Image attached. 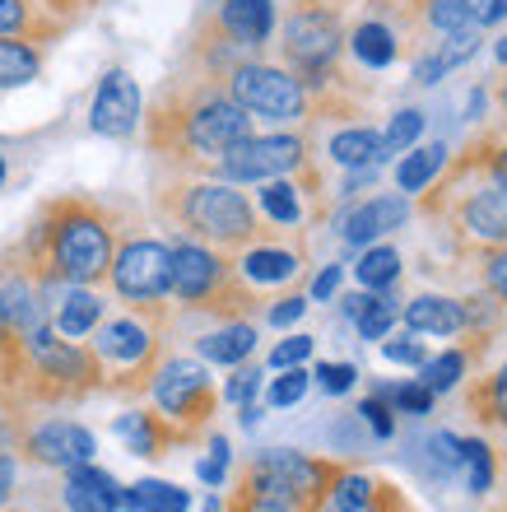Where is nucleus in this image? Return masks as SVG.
Wrapping results in <instances>:
<instances>
[{"label": "nucleus", "instance_id": "1", "mask_svg": "<svg viewBox=\"0 0 507 512\" xmlns=\"http://www.w3.org/2000/svg\"><path fill=\"white\" fill-rule=\"evenodd\" d=\"M145 149L168 173H205L228 149L256 131L252 112L224 89V80H205L196 70L177 66L163 80L159 98L140 117Z\"/></svg>", "mask_w": 507, "mask_h": 512}, {"label": "nucleus", "instance_id": "2", "mask_svg": "<svg viewBox=\"0 0 507 512\" xmlns=\"http://www.w3.org/2000/svg\"><path fill=\"white\" fill-rule=\"evenodd\" d=\"M121 224H126V215L117 205L84 196V191H66V196H52L42 205L38 219L28 224V233L14 243V252L24 256V266L38 275L47 312H52V303L61 298L66 284L103 289Z\"/></svg>", "mask_w": 507, "mask_h": 512}, {"label": "nucleus", "instance_id": "3", "mask_svg": "<svg viewBox=\"0 0 507 512\" xmlns=\"http://www.w3.org/2000/svg\"><path fill=\"white\" fill-rule=\"evenodd\" d=\"M154 215L168 224V233L201 238V243L219 247V252H242L247 243H256L266 233L247 191L205 173H173L168 182H159Z\"/></svg>", "mask_w": 507, "mask_h": 512}, {"label": "nucleus", "instance_id": "4", "mask_svg": "<svg viewBox=\"0 0 507 512\" xmlns=\"http://www.w3.org/2000/svg\"><path fill=\"white\" fill-rule=\"evenodd\" d=\"M173 322V303H121V312H107L89 336V350L103 373V391L121 401H140L149 391V378L168 359Z\"/></svg>", "mask_w": 507, "mask_h": 512}, {"label": "nucleus", "instance_id": "5", "mask_svg": "<svg viewBox=\"0 0 507 512\" xmlns=\"http://www.w3.org/2000/svg\"><path fill=\"white\" fill-rule=\"evenodd\" d=\"M414 210L424 219H433L447 243L456 247V256H475L489 247H507V187L494 177L475 173L461 154L447 159L442 177L424 196H414Z\"/></svg>", "mask_w": 507, "mask_h": 512}, {"label": "nucleus", "instance_id": "6", "mask_svg": "<svg viewBox=\"0 0 507 512\" xmlns=\"http://www.w3.org/2000/svg\"><path fill=\"white\" fill-rule=\"evenodd\" d=\"M103 391V373L89 350V340L56 336L52 322L19 336V373H14L5 410H33V405H75Z\"/></svg>", "mask_w": 507, "mask_h": 512}, {"label": "nucleus", "instance_id": "7", "mask_svg": "<svg viewBox=\"0 0 507 512\" xmlns=\"http://www.w3.org/2000/svg\"><path fill=\"white\" fill-rule=\"evenodd\" d=\"M168 247H173V284H168L173 312L210 317V322H238V317H256L266 308V298L238 280L233 252H219V247L187 238V233H168Z\"/></svg>", "mask_w": 507, "mask_h": 512}, {"label": "nucleus", "instance_id": "8", "mask_svg": "<svg viewBox=\"0 0 507 512\" xmlns=\"http://www.w3.org/2000/svg\"><path fill=\"white\" fill-rule=\"evenodd\" d=\"M424 0H359V14L345 24V61L359 75L414 61L428 47Z\"/></svg>", "mask_w": 507, "mask_h": 512}, {"label": "nucleus", "instance_id": "9", "mask_svg": "<svg viewBox=\"0 0 507 512\" xmlns=\"http://www.w3.org/2000/svg\"><path fill=\"white\" fill-rule=\"evenodd\" d=\"M145 401H149V410H159L173 424L182 447L201 443L205 429L219 415V405H224L219 401V387L210 378V364L196 359V354H168L159 364V373L149 378Z\"/></svg>", "mask_w": 507, "mask_h": 512}, {"label": "nucleus", "instance_id": "10", "mask_svg": "<svg viewBox=\"0 0 507 512\" xmlns=\"http://www.w3.org/2000/svg\"><path fill=\"white\" fill-rule=\"evenodd\" d=\"M317 140L307 126H275L266 135H247L238 145L228 149L224 159L210 168V177H224L233 187H256L266 177H294L317 168Z\"/></svg>", "mask_w": 507, "mask_h": 512}, {"label": "nucleus", "instance_id": "11", "mask_svg": "<svg viewBox=\"0 0 507 512\" xmlns=\"http://www.w3.org/2000/svg\"><path fill=\"white\" fill-rule=\"evenodd\" d=\"M224 89L252 112V122H270V126L317 122L312 117V94L303 89V80H298L294 70H284L280 61H266V56L238 61L224 75Z\"/></svg>", "mask_w": 507, "mask_h": 512}, {"label": "nucleus", "instance_id": "12", "mask_svg": "<svg viewBox=\"0 0 507 512\" xmlns=\"http://www.w3.org/2000/svg\"><path fill=\"white\" fill-rule=\"evenodd\" d=\"M340 466H345V461L312 457V452H298V447H261V452H252V457L242 461L238 485L317 512V503L326 499V489H331Z\"/></svg>", "mask_w": 507, "mask_h": 512}, {"label": "nucleus", "instance_id": "13", "mask_svg": "<svg viewBox=\"0 0 507 512\" xmlns=\"http://www.w3.org/2000/svg\"><path fill=\"white\" fill-rule=\"evenodd\" d=\"M173 284V247L145 224H121L117 252L107 266V294L117 303H168Z\"/></svg>", "mask_w": 507, "mask_h": 512}, {"label": "nucleus", "instance_id": "14", "mask_svg": "<svg viewBox=\"0 0 507 512\" xmlns=\"http://www.w3.org/2000/svg\"><path fill=\"white\" fill-rule=\"evenodd\" d=\"M307 261H312V247H307V233H280V229H266L256 243H247L242 252H233V270L238 280L270 298L280 289H294L298 280L307 275Z\"/></svg>", "mask_w": 507, "mask_h": 512}, {"label": "nucleus", "instance_id": "15", "mask_svg": "<svg viewBox=\"0 0 507 512\" xmlns=\"http://www.w3.org/2000/svg\"><path fill=\"white\" fill-rule=\"evenodd\" d=\"M14 457H24L28 466H42V471H70V466L98 457V433L66 415H47V419L19 415Z\"/></svg>", "mask_w": 507, "mask_h": 512}, {"label": "nucleus", "instance_id": "16", "mask_svg": "<svg viewBox=\"0 0 507 512\" xmlns=\"http://www.w3.org/2000/svg\"><path fill=\"white\" fill-rule=\"evenodd\" d=\"M414 215V201L401 196V191H377V196H359V201L331 210L335 238L349 247V252H363V247L382 243L396 229H405Z\"/></svg>", "mask_w": 507, "mask_h": 512}, {"label": "nucleus", "instance_id": "17", "mask_svg": "<svg viewBox=\"0 0 507 512\" xmlns=\"http://www.w3.org/2000/svg\"><path fill=\"white\" fill-rule=\"evenodd\" d=\"M140 117H145V98H140L135 75L126 66L103 70L94 103H89V131L103 140H131L140 131Z\"/></svg>", "mask_w": 507, "mask_h": 512}, {"label": "nucleus", "instance_id": "18", "mask_svg": "<svg viewBox=\"0 0 507 512\" xmlns=\"http://www.w3.org/2000/svg\"><path fill=\"white\" fill-rule=\"evenodd\" d=\"M219 33H224L238 52L261 56L275 42V24H280V0H214L205 10Z\"/></svg>", "mask_w": 507, "mask_h": 512}, {"label": "nucleus", "instance_id": "19", "mask_svg": "<svg viewBox=\"0 0 507 512\" xmlns=\"http://www.w3.org/2000/svg\"><path fill=\"white\" fill-rule=\"evenodd\" d=\"M0 317L10 326L14 336H28L47 326V298H42V284L38 275L24 266V256L14 252H0Z\"/></svg>", "mask_w": 507, "mask_h": 512}, {"label": "nucleus", "instance_id": "20", "mask_svg": "<svg viewBox=\"0 0 507 512\" xmlns=\"http://www.w3.org/2000/svg\"><path fill=\"white\" fill-rule=\"evenodd\" d=\"M317 512H419L410 503V494L387 480H377L368 471H354V466H340L326 489V499L317 503Z\"/></svg>", "mask_w": 507, "mask_h": 512}, {"label": "nucleus", "instance_id": "21", "mask_svg": "<svg viewBox=\"0 0 507 512\" xmlns=\"http://www.w3.org/2000/svg\"><path fill=\"white\" fill-rule=\"evenodd\" d=\"M112 438H117L131 457H145V461H159V457H168L173 447H182L177 429L159 410H149V405H131V410L112 415Z\"/></svg>", "mask_w": 507, "mask_h": 512}, {"label": "nucleus", "instance_id": "22", "mask_svg": "<svg viewBox=\"0 0 507 512\" xmlns=\"http://www.w3.org/2000/svg\"><path fill=\"white\" fill-rule=\"evenodd\" d=\"M401 284H391V289H354V294L340 298V312H345V322L354 326V336L377 345V340H387L401 322Z\"/></svg>", "mask_w": 507, "mask_h": 512}, {"label": "nucleus", "instance_id": "23", "mask_svg": "<svg viewBox=\"0 0 507 512\" xmlns=\"http://www.w3.org/2000/svg\"><path fill=\"white\" fill-rule=\"evenodd\" d=\"M401 322H405V331H414V336H433V340L466 336V308H461V298L456 294H433V289L405 298Z\"/></svg>", "mask_w": 507, "mask_h": 512}, {"label": "nucleus", "instance_id": "24", "mask_svg": "<svg viewBox=\"0 0 507 512\" xmlns=\"http://www.w3.org/2000/svg\"><path fill=\"white\" fill-rule=\"evenodd\" d=\"M103 317H107V294L103 289H89V284H66L61 298L52 303V312H47L52 331L66 340H89Z\"/></svg>", "mask_w": 507, "mask_h": 512}, {"label": "nucleus", "instance_id": "25", "mask_svg": "<svg viewBox=\"0 0 507 512\" xmlns=\"http://www.w3.org/2000/svg\"><path fill=\"white\" fill-rule=\"evenodd\" d=\"M326 163H335L340 173L349 168H387L391 154L382 145V131L368 122H345L335 126L331 140H326Z\"/></svg>", "mask_w": 507, "mask_h": 512}, {"label": "nucleus", "instance_id": "26", "mask_svg": "<svg viewBox=\"0 0 507 512\" xmlns=\"http://www.w3.org/2000/svg\"><path fill=\"white\" fill-rule=\"evenodd\" d=\"M480 47H484L480 28H466V33H442V42H433V52L414 56L410 80L419 84V89H433V84H442L452 70H461L466 61H475V52H480Z\"/></svg>", "mask_w": 507, "mask_h": 512}, {"label": "nucleus", "instance_id": "27", "mask_svg": "<svg viewBox=\"0 0 507 512\" xmlns=\"http://www.w3.org/2000/svg\"><path fill=\"white\" fill-rule=\"evenodd\" d=\"M484 340H466V345H452V350H438V354H428L424 364H419V382H424L433 396H447V391H456L461 382L480 368L484 359Z\"/></svg>", "mask_w": 507, "mask_h": 512}, {"label": "nucleus", "instance_id": "28", "mask_svg": "<svg viewBox=\"0 0 507 512\" xmlns=\"http://www.w3.org/2000/svg\"><path fill=\"white\" fill-rule=\"evenodd\" d=\"M447 159H452V149L442 145V140H428V145H410L396 159V168H391V182H396V191L401 196H424L433 182L442 177V168H447Z\"/></svg>", "mask_w": 507, "mask_h": 512}, {"label": "nucleus", "instance_id": "29", "mask_svg": "<svg viewBox=\"0 0 507 512\" xmlns=\"http://www.w3.org/2000/svg\"><path fill=\"white\" fill-rule=\"evenodd\" d=\"M466 410L480 419L484 429L507 438V359L489 373H470L466 378Z\"/></svg>", "mask_w": 507, "mask_h": 512}, {"label": "nucleus", "instance_id": "30", "mask_svg": "<svg viewBox=\"0 0 507 512\" xmlns=\"http://www.w3.org/2000/svg\"><path fill=\"white\" fill-rule=\"evenodd\" d=\"M256 350V322L252 317H238V322H219L214 331L196 336V359L205 364H219V368H233V364H247Z\"/></svg>", "mask_w": 507, "mask_h": 512}, {"label": "nucleus", "instance_id": "31", "mask_svg": "<svg viewBox=\"0 0 507 512\" xmlns=\"http://www.w3.org/2000/svg\"><path fill=\"white\" fill-rule=\"evenodd\" d=\"M66 33L61 19H52L47 10H38L33 0H0V38H33V42H56Z\"/></svg>", "mask_w": 507, "mask_h": 512}, {"label": "nucleus", "instance_id": "32", "mask_svg": "<svg viewBox=\"0 0 507 512\" xmlns=\"http://www.w3.org/2000/svg\"><path fill=\"white\" fill-rule=\"evenodd\" d=\"M47 66V47L33 38H0V94L33 84Z\"/></svg>", "mask_w": 507, "mask_h": 512}, {"label": "nucleus", "instance_id": "33", "mask_svg": "<svg viewBox=\"0 0 507 512\" xmlns=\"http://www.w3.org/2000/svg\"><path fill=\"white\" fill-rule=\"evenodd\" d=\"M461 159H466L475 173L494 177V182L507 187V117H498V122H489L484 131L470 135L466 149H461Z\"/></svg>", "mask_w": 507, "mask_h": 512}, {"label": "nucleus", "instance_id": "34", "mask_svg": "<svg viewBox=\"0 0 507 512\" xmlns=\"http://www.w3.org/2000/svg\"><path fill=\"white\" fill-rule=\"evenodd\" d=\"M405 275V261L401 252H396V243H373L363 247L359 261H354V280H359V289H391V284H401Z\"/></svg>", "mask_w": 507, "mask_h": 512}, {"label": "nucleus", "instance_id": "35", "mask_svg": "<svg viewBox=\"0 0 507 512\" xmlns=\"http://www.w3.org/2000/svg\"><path fill=\"white\" fill-rule=\"evenodd\" d=\"M498 471L503 466H498V452L489 447V438H461V480H466V489L475 499L494 494Z\"/></svg>", "mask_w": 507, "mask_h": 512}, {"label": "nucleus", "instance_id": "36", "mask_svg": "<svg viewBox=\"0 0 507 512\" xmlns=\"http://www.w3.org/2000/svg\"><path fill=\"white\" fill-rule=\"evenodd\" d=\"M424 471L433 485H456L461 480V433L433 429L424 443Z\"/></svg>", "mask_w": 507, "mask_h": 512}, {"label": "nucleus", "instance_id": "37", "mask_svg": "<svg viewBox=\"0 0 507 512\" xmlns=\"http://www.w3.org/2000/svg\"><path fill=\"white\" fill-rule=\"evenodd\" d=\"M461 261L470 266V275H475V284H480L484 294L507 308V247H489V252L461 256Z\"/></svg>", "mask_w": 507, "mask_h": 512}, {"label": "nucleus", "instance_id": "38", "mask_svg": "<svg viewBox=\"0 0 507 512\" xmlns=\"http://www.w3.org/2000/svg\"><path fill=\"white\" fill-rule=\"evenodd\" d=\"M373 396H382V401L396 410V415H433V405H438V396L424 387V382H373Z\"/></svg>", "mask_w": 507, "mask_h": 512}, {"label": "nucleus", "instance_id": "39", "mask_svg": "<svg viewBox=\"0 0 507 512\" xmlns=\"http://www.w3.org/2000/svg\"><path fill=\"white\" fill-rule=\"evenodd\" d=\"M424 24L428 33H466L475 24V0H424Z\"/></svg>", "mask_w": 507, "mask_h": 512}, {"label": "nucleus", "instance_id": "40", "mask_svg": "<svg viewBox=\"0 0 507 512\" xmlns=\"http://www.w3.org/2000/svg\"><path fill=\"white\" fill-rule=\"evenodd\" d=\"M135 503L140 512H191V489L173 480H135Z\"/></svg>", "mask_w": 507, "mask_h": 512}, {"label": "nucleus", "instance_id": "41", "mask_svg": "<svg viewBox=\"0 0 507 512\" xmlns=\"http://www.w3.org/2000/svg\"><path fill=\"white\" fill-rule=\"evenodd\" d=\"M312 391V373H307V364L298 368H280V378H270L266 387H261V405L266 410H289V405H298Z\"/></svg>", "mask_w": 507, "mask_h": 512}, {"label": "nucleus", "instance_id": "42", "mask_svg": "<svg viewBox=\"0 0 507 512\" xmlns=\"http://www.w3.org/2000/svg\"><path fill=\"white\" fill-rule=\"evenodd\" d=\"M428 131V117L424 108H401L391 112V122L382 126V145H387V154H405L410 145H419Z\"/></svg>", "mask_w": 507, "mask_h": 512}, {"label": "nucleus", "instance_id": "43", "mask_svg": "<svg viewBox=\"0 0 507 512\" xmlns=\"http://www.w3.org/2000/svg\"><path fill=\"white\" fill-rule=\"evenodd\" d=\"M261 387H266V368H256L252 359H247V364H233V368H228L224 387H219V401L238 410V405H252L256 396H261Z\"/></svg>", "mask_w": 507, "mask_h": 512}, {"label": "nucleus", "instance_id": "44", "mask_svg": "<svg viewBox=\"0 0 507 512\" xmlns=\"http://www.w3.org/2000/svg\"><path fill=\"white\" fill-rule=\"evenodd\" d=\"M377 354H382L387 364H396V368H414V373H419V364L428 359V345H424V336H414V331H401V336L377 340Z\"/></svg>", "mask_w": 507, "mask_h": 512}, {"label": "nucleus", "instance_id": "45", "mask_svg": "<svg viewBox=\"0 0 507 512\" xmlns=\"http://www.w3.org/2000/svg\"><path fill=\"white\" fill-rule=\"evenodd\" d=\"M228 466H233V447H228L224 433H210V452L196 461V475H201L205 489H224L228 485Z\"/></svg>", "mask_w": 507, "mask_h": 512}, {"label": "nucleus", "instance_id": "46", "mask_svg": "<svg viewBox=\"0 0 507 512\" xmlns=\"http://www.w3.org/2000/svg\"><path fill=\"white\" fill-rule=\"evenodd\" d=\"M312 354H317V336H303V331H294V336L275 340V350L266 354V368H270V373H280V368H298V364H307Z\"/></svg>", "mask_w": 507, "mask_h": 512}, {"label": "nucleus", "instance_id": "47", "mask_svg": "<svg viewBox=\"0 0 507 512\" xmlns=\"http://www.w3.org/2000/svg\"><path fill=\"white\" fill-rule=\"evenodd\" d=\"M354 415L368 424V433H373L377 443H391V438H396V410H391L382 396H373V391L359 401V410H354Z\"/></svg>", "mask_w": 507, "mask_h": 512}, {"label": "nucleus", "instance_id": "48", "mask_svg": "<svg viewBox=\"0 0 507 512\" xmlns=\"http://www.w3.org/2000/svg\"><path fill=\"white\" fill-rule=\"evenodd\" d=\"M224 512H307V508H298V503H289V499H275V494H256V489H247V485H233Z\"/></svg>", "mask_w": 507, "mask_h": 512}, {"label": "nucleus", "instance_id": "49", "mask_svg": "<svg viewBox=\"0 0 507 512\" xmlns=\"http://www.w3.org/2000/svg\"><path fill=\"white\" fill-rule=\"evenodd\" d=\"M61 499H66V512H121L107 494H98L94 485H84V480H75V475H66Z\"/></svg>", "mask_w": 507, "mask_h": 512}, {"label": "nucleus", "instance_id": "50", "mask_svg": "<svg viewBox=\"0 0 507 512\" xmlns=\"http://www.w3.org/2000/svg\"><path fill=\"white\" fill-rule=\"evenodd\" d=\"M307 308H312V298H307V294H284V298H270L261 312H266V326L289 331V326H298L307 317Z\"/></svg>", "mask_w": 507, "mask_h": 512}, {"label": "nucleus", "instance_id": "51", "mask_svg": "<svg viewBox=\"0 0 507 512\" xmlns=\"http://www.w3.org/2000/svg\"><path fill=\"white\" fill-rule=\"evenodd\" d=\"M312 378H317V387L326 391V396H349L363 373H359V364H349L345 359V364H317L312 368Z\"/></svg>", "mask_w": 507, "mask_h": 512}, {"label": "nucleus", "instance_id": "52", "mask_svg": "<svg viewBox=\"0 0 507 512\" xmlns=\"http://www.w3.org/2000/svg\"><path fill=\"white\" fill-rule=\"evenodd\" d=\"M340 284H345V266H340V261H331V266H321L317 275H312L307 298H312V303H331V298L340 294Z\"/></svg>", "mask_w": 507, "mask_h": 512}, {"label": "nucleus", "instance_id": "53", "mask_svg": "<svg viewBox=\"0 0 507 512\" xmlns=\"http://www.w3.org/2000/svg\"><path fill=\"white\" fill-rule=\"evenodd\" d=\"M33 5H38V10H47L52 19H61L66 28L80 24L89 10H98V0H33Z\"/></svg>", "mask_w": 507, "mask_h": 512}, {"label": "nucleus", "instance_id": "54", "mask_svg": "<svg viewBox=\"0 0 507 512\" xmlns=\"http://www.w3.org/2000/svg\"><path fill=\"white\" fill-rule=\"evenodd\" d=\"M14 480H19V457L10 447H0V508L14 499Z\"/></svg>", "mask_w": 507, "mask_h": 512}, {"label": "nucleus", "instance_id": "55", "mask_svg": "<svg viewBox=\"0 0 507 512\" xmlns=\"http://www.w3.org/2000/svg\"><path fill=\"white\" fill-rule=\"evenodd\" d=\"M507 19V0H475V24L480 28H498Z\"/></svg>", "mask_w": 507, "mask_h": 512}, {"label": "nucleus", "instance_id": "56", "mask_svg": "<svg viewBox=\"0 0 507 512\" xmlns=\"http://www.w3.org/2000/svg\"><path fill=\"white\" fill-rule=\"evenodd\" d=\"M261 415H266V405H261V401L238 405V424H242V429H256V424H261Z\"/></svg>", "mask_w": 507, "mask_h": 512}, {"label": "nucleus", "instance_id": "57", "mask_svg": "<svg viewBox=\"0 0 507 512\" xmlns=\"http://www.w3.org/2000/svg\"><path fill=\"white\" fill-rule=\"evenodd\" d=\"M484 103H489V89H475V94H470V122H484Z\"/></svg>", "mask_w": 507, "mask_h": 512}, {"label": "nucleus", "instance_id": "58", "mask_svg": "<svg viewBox=\"0 0 507 512\" xmlns=\"http://www.w3.org/2000/svg\"><path fill=\"white\" fill-rule=\"evenodd\" d=\"M494 103H498V117H507V66H503V80L494 84Z\"/></svg>", "mask_w": 507, "mask_h": 512}, {"label": "nucleus", "instance_id": "59", "mask_svg": "<svg viewBox=\"0 0 507 512\" xmlns=\"http://www.w3.org/2000/svg\"><path fill=\"white\" fill-rule=\"evenodd\" d=\"M494 61H498V66H507V33L494 42Z\"/></svg>", "mask_w": 507, "mask_h": 512}, {"label": "nucleus", "instance_id": "60", "mask_svg": "<svg viewBox=\"0 0 507 512\" xmlns=\"http://www.w3.org/2000/svg\"><path fill=\"white\" fill-rule=\"evenodd\" d=\"M205 512H224V499H205Z\"/></svg>", "mask_w": 507, "mask_h": 512}, {"label": "nucleus", "instance_id": "61", "mask_svg": "<svg viewBox=\"0 0 507 512\" xmlns=\"http://www.w3.org/2000/svg\"><path fill=\"white\" fill-rule=\"evenodd\" d=\"M0 182H5V159H0Z\"/></svg>", "mask_w": 507, "mask_h": 512}, {"label": "nucleus", "instance_id": "62", "mask_svg": "<svg viewBox=\"0 0 507 512\" xmlns=\"http://www.w3.org/2000/svg\"><path fill=\"white\" fill-rule=\"evenodd\" d=\"M47 512H56V508H47Z\"/></svg>", "mask_w": 507, "mask_h": 512}]
</instances>
